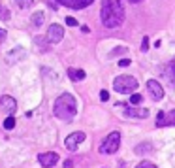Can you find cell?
Here are the masks:
<instances>
[{"instance_id": "obj_1", "label": "cell", "mask_w": 175, "mask_h": 168, "mask_svg": "<svg viewBox=\"0 0 175 168\" xmlns=\"http://www.w3.org/2000/svg\"><path fill=\"white\" fill-rule=\"evenodd\" d=\"M100 17L104 27L117 28L124 21V6L121 4V0H102Z\"/></svg>"}, {"instance_id": "obj_2", "label": "cell", "mask_w": 175, "mask_h": 168, "mask_svg": "<svg viewBox=\"0 0 175 168\" xmlns=\"http://www.w3.org/2000/svg\"><path fill=\"white\" fill-rule=\"evenodd\" d=\"M75 113H77L75 96L70 95V93H62L55 102V115L62 121H70V119H74Z\"/></svg>"}, {"instance_id": "obj_3", "label": "cell", "mask_w": 175, "mask_h": 168, "mask_svg": "<svg viewBox=\"0 0 175 168\" xmlns=\"http://www.w3.org/2000/svg\"><path fill=\"white\" fill-rule=\"evenodd\" d=\"M113 87H115L117 93L122 95H130L137 89V81L132 78V76H117L115 81H113Z\"/></svg>"}, {"instance_id": "obj_4", "label": "cell", "mask_w": 175, "mask_h": 168, "mask_svg": "<svg viewBox=\"0 0 175 168\" xmlns=\"http://www.w3.org/2000/svg\"><path fill=\"white\" fill-rule=\"evenodd\" d=\"M119 145H121V134L119 132H111L107 138L102 142V145H100V153H104V155H113L117 149H119Z\"/></svg>"}, {"instance_id": "obj_5", "label": "cell", "mask_w": 175, "mask_h": 168, "mask_svg": "<svg viewBox=\"0 0 175 168\" xmlns=\"http://www.w3.org/2000/svg\"><path fill=\"white\" fill-rule=\"evenodd\" d=\"M81 142H85V132H81V130H77V132H72V134L66 138L64 142V145H66V149H70V151H75L77 147H79Z\"/></svg>"}, {"instance_id": "obj_6", "label": "cell", "mask_w": 175, "mask_h": 168, "mask_svg": "<svg viewBox=\"0 0 175 168\" xmlns=\"http://www.w3.org/2000/svg\"><path fill=\"white\" fill-rule=\"evenodd\" d=\"M64 38V28L60 25H51L47 28V42L49 44H59Z\"/></svg>"}, {"instance_id": "obj_7", "label": "cell", "mask_w": 175, "mask_h": 168, "mask_svg": "<svg viewBox=\"0 0 175 168\" xmlns=\"http://www.w3.org/2000/svg\"><path fill=\"white\" fill-rule=\"evenodd\" d=\"M156 125L158 127H171V125H175V110H171V111H158Z\"/></svg>"}, {"instance_id": "obj_8", "label": "cell", "mask_w": 175, "mask_h": 168, "mask_svg": "<svg viewBox=\"0 0 175 168\" xmlns=\"http://www.w3.org/2000/svg\"><path fill=\"white\" fill-rule=\"evenodd\" d=\"M38 159H40V164L43 168H51L59 162V155H56L55 151H47V153H40Z\"/></svg>"}, {"instance_id": "obj_9", "label": "cell", "mask_w": 175, "mask_h": 168, "mask_svg": "<svg viewBox=\"0 0 175 168\" xmlns=\"http://www.w3.org/2000/svg\"><path fill=\"white\" fill-rule=\"evenodd\" d=\"M147 89H149V93H151L153 100H162L164 98V89L156 79H149L147 81Z\"/></svg>"}, {"instance_id": "obj_10", "label": "cell", "mask_w": 175, "mask_h": 168, "mask_svg": "<svg viewBox=\"0 0 175 168\" xmlns=\"http://www.w3.org/2000/svg\"><path fill=\"white\" fill-rule=\"evenodd\" d=\"M0 108H2V111H6V113L12 115L15 110H17V100L13 98V96H2L0 98Z\"/></svg>"}, {"instance_id": "obj_11", "label": "cell", "mask_w": 175, "mask_h": 168, "mask_svg": "<svg viewBox=\"0 0 175 168\" xmlns=\"http://www.w3.org/2000/svg\"><path fill=\"white\" fill-rule=\"evenodd\" d=\"M59 4H62V6H68L72 9H83L87 6H90L94 0H56Z\"/></svg>"}, {"instance_id": "obj_12", "label": "cell", "mask_w": 175, "mask_h": 168, "mask_svg": "<svg viewBox=\"0 0 175 168\" xmlns=\"http://www.w3.org/2000/svg\"><path fill=\"white\" fill-rule=\"evenodd\" d=\"M124 115H128V117H137V119H147L149 117V110L145 108H126V111H124Z\"/></svg>"}, {"instance_id": "obj_13", "label": "cell", "mask_w": 175, "mask_h": 168, "mask_svg": "<svg viewBox=\"0 0 175 168\" xmlns=\"http://www.w3.org/2000/svg\"><path fill=\"white\" fill-rule=\"evenodd\" d=\"M25 55H27V51H25L23 47H13L12 51L8 53L6 60H8L9 64H12V63H15V60H21V59H25Z\"/></svg>"}, {"instance_id": "obj_14", "label": "cell", "mask_w": 175, "mask_h": 168, "mask_svg": "<svg viewBox=\"0 0 175 168\" xmlns=\"http://www.w3.org/2000/svg\"><path fill=\"white\" fill-rule=\"evenodd\" d=\"M68 76H70V79H72V81H81V79H85V70L70 68V70H68Z\"/></svg>"}, {"instance_id": "obj_15", "label": "cell", "mask_w": 175, "mask_h": 168, "mask_svg": "<svg viewBox=\"0 0 175 168\" xmlns=\"http://www.w3.org/2000/svg\"><path fill=\"white\" fill-rule=\"evenodd\" d=\"M30 21H32L34 27H42V25H43V12H36V13H32Z\"/></svg>"}, {"instance_id": "obj_16", "label": "cell", "mask_w": 175, "mask_h": 168, "mask_svg": "<svg viewBox=\"0 0 175 168\" xmlns=\"http://www.w3.org/2000/svg\"><path fill=\"white\" fill-rule=\"evenodd\" d=\"M168 78L171 81H175V57L171 59V63L168 64Z\"/></svg>"}, {"instance_id": "obj_17", "label": "cell", "mask_w": 175, "mask_h": 168, "mask_svg": "<svg viewBox=\"0 0 175 168\" xmlns=\"http://www.w3.org/2000/svg\"><path fill=\"white\" fill-rule=\"evenodd\" d=\"M15 127V119H13V115H8L6 117V121H4V129L6 130H12Z\"/></svg>"}, {"instance_id": "obj_18", "label": "cell", "mask_w": 175, "mask_h": 168, "mask_svg": "<svg viewBox=\"0 0 175 168\" xmlns=\"http://www.w3.org/2000/svg\"><path fill=\"white\" fill-rule=\"evenodd\" d=\"M15 4H17V6L19 8H28V6H32V4H34V0H15Z\"/></svg>"}, {"instance_id": "obj_19", "label": "cell", "mask_w": 175, "mask_h": 168, "mask_svg": "<svg viewBox=\"0 0 175 168\" xmlns=\"http://www.w3.org/2000/svg\"><path fill=\"white\" fill-rule=\"evenodd\" d=\"M0 19H4V21H8V19H9V12L2 6V4H0Z\"/></svg>"}, {"instance_id": "obj_20", "label": "cell", "mask_w": 175, "mask_h": 168, "mask_svg": "<svg viewBox=\"0 0 175 168\" xmlns=\"http://www.w3.org/2000/svg\"><path fill=\"white\" fill-rule=\"evenodd\" d=\"M141 100H143V96H141V95H137V93H134V95L130 96V104H140Z\"/></svg>"}, {"instance_id": "obj_21", "label": "cell", "mask_w": 175, "mask_h": 168, "mask_svg": "<svg viewBox=\"0 0 175 168\" xmlns=\"http://www.w3.org/2000/svg\"><path fill=\"white\" fill-rule=\"evenodd\" d=\"M153 147H151V144H145V145H137L136 147V151L137 153H143V151H151Z\"/></svg>"}, {"instance_id": "obj_22", "label": "cell", "mask_w": 175, "mask_h": 168, "mask_svg": "<svg viewBox=\"0 0 175 168\" xmlns=\"http://www.w3.org/2000/svg\"><path fill=\"white\" fill-rule=\"evenodd\" d=\"M136 168H156V166H154L153 162H149V161H143V162H140Z\"/></svg>"}, {"instance_id": "obj_23", "label": "cell", "mask_w": 175, "mask_h": 168, "mask_svg": "<svg viewBox=\"0 0 175 168\" xmlns=\"http://www.w3.org/2000/svg\"><path fill=\"white\" fill-rule=\"evenodd\" d=\"M124 51H126V47H117V49H113V51H111L109 57H115V55H122Z\"/></svg>"}, {"instance_id": "obj_24", "label": "cell", "mask_w": 175, "mask_h": 168, "mask_svg": "<svg viewBox=\"0 0 175 168\" xmlns=\"http://www.w3.org/2000/svg\"><path fill=\"white\" fill-rule=\"evenodd\" d=\"M66 25H68V27H77V19L75 17H66Z\"/></svg>"}, {"instance_id": "obj_25", "label": "cell", "mask_w": 175, "mask_h": 168, "mask_svg": "<svg viewBox=\"0 0 175 168\" xmlns=\"http://www.w3.org/2000/svg\"><path fill=\"white\" fill-rule=\"evenodd\" d=\"M141 51H149V38L147 36L143 38V42H141Z\"/></svg>"}, {"instance_id": "obj_26", "label": "cell", "mask_w": 175, "mask_h": 168, "mask_svg": "<svg viewBox=\"0 0 175 168\" xmlns=\"http://www.w3.org/2000/svg\"><path fill=\"white\" fill-rule=\"evenodd\" d=\"M119 66H121V68H126V66H130V59H121V60H119Z\"/></svg>"}, {"instance_id": "obj_27", "label": "cell", "mask_w": 175, "mask_h": 168, "mask_svg": "<svg viewBox=\"0 0 175 168\" xmlns=\"http://www.w3.org/2000/svg\"><path fill=\"white\" fill-rule=\"evenodd\" d=\"M100 100H102V102L109 100V93H107V91H102V93H100Z\"/></svg>"}, {"instance_id": "obj_28", "label": "cell", "mask_w": 175, "mask_h": 168, "mask_svg": "<svg viewBox=\"0 0 175 168\" xmlns=\"http://www.w3.org/2000/svg\"><path fill=\"white\" fill-rule=\"evenodd\" d=\"M4 40H6V30H2V28H0V45L4 44Z\"/></svg>"}, {"instance_id": "obj_29", "label": "cell", "mask_w": 175, "mask_h": 168, "mask_svg": "<svg viewBox=\"0 0 175 168\" xmlns=\"http://www.w3.org/2000/svg\"><path fill=\"white\" fill-rule=\"evenodd\" d=\"M72 166H74V164H72V161H66L64 162V168H72Z\"/></svg>"}, {"instance_id": "obj_30", "label": "cell", "mask_w": 175, "mask_h": 168, "mask_svg": "<svg viewBox=\"0 0 175 168\" xmlns=\"http://www.w3.org/2000/svg\"><path fill=\"white\" fill-rule=\"evenodd\" d=\"M130 2H140V0H130Z\"/></svg>"}]
</instances>
